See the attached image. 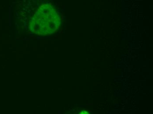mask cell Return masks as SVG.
Wrapping results in <instances>:
<instances>
[{"label":"cell","instance_id":"6da1fadb","mask_svg":"<svg viewBox=\"0 0 153 114\" xmlns=\"http://www.w3.org/2000/svg\"><path fill=\"white\" fill-rule=\"evenodd\" d=\"M56 15L50 6L45 5L40 7L31 21L32 32L43 35L53 32L56 25Z\"/></svg>","mask_w":153,"mask_h":114}]
</instances>
